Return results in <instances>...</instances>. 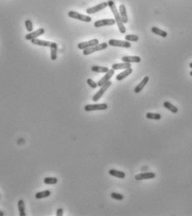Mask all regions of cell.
Returning a JSON list of instances; mask_svg holds the SVG:
<instances>
[{"mask_svg": "<svg viewBox=\"0 0 192 216\" xmlns=\"http://www.w3.org/2000/svg\"><path fill=\"white\" fill-rule=\"evenodd\" d=\"M152 32L153 33H155L156 35H158L161 37H167V32L164 30H161L160 28H158L157 27H153L152 28Z\"/></svg>", "mask_w": 192, "mask_h": 216, "instance_id": "obj_21", "label": "cell"}, {"mask_svg": "<svg viewBox=\"0 0 192 216\" xmlns=\"http://www.w3.org/2000/svg\"><path fill=\"white\" fill-rule=\"evenodd\" d=\"M87 84L90 86V87L92 88H96L98 87L97 83H95V81L90 79V78H88V79H87Z\"/></svg>", "mask_w": 192, "mask_h": 216, "instance_id": "obj_31", "label": "cell"}, {"mask_svg": "<svg viewBox=\"0 0 192 216\" xmlns=\"http://www.w3.org/2000/svg\"><path fill=\"white\" fill-rule=\"evenodd\" d=\"M156 177V174L153 172H145V173L137 174L135 176L136 180H143L153 179Z\"/></svg>", "mask_w": 192, "mask_h": 216, "instance_id": "obj_12", "label": "cell"}, {"mask_svg": "<svg viewBox=\"0 0 192 216\" xmlns=\"http://www.w3.org/2000/svg\"><path fill=\"white\" fill-rule=\"evenodd\" d=\"M18 206L19 215L20 216H26V212H25V203L22 200H20L18 203Z\"/></svg>", "mask_w": 192, "mask_h": 216, "instance_id": "obj_25", "label": "cell"}, {"mask_svg": "<svg viewBox=\"0 0 192 216\" xmlns=\"http://www.w3.org/2000/svg\"><path fill=\"white\" fill-rule=\"evenodd\" d=\"M25 27H26V29L27 32H32V29H33V24H32V21L29 20V19L26 20V21H25Z\"/></svg>", "mask_w": 192, "mask_h": 216, "instance_id": "obj_29", "label": "cell"}, {"mask_svg": "<svg viewBox=\"0 0 192 216\" xmlns=\"http://www.w3.org/2000/svg\"><path fill=\"white\" fill-rule=\"evenodd\" d=\"M51 48V59L52 61H55L57 58V51L58 45L56 43H51L50 46Z\"/></svg>", "mask_w": 192, "mask_h": 216, "instance_id": "obj_15", "label": "cell"}, {"mask_svg": "<svg viewBox=\"0 0 192 216\" xmlns=\"http://www.w3.org/2000/svg\"><path fill=\"white\" fill-rule=\"evenodd\" d=\"M108 7H109V8L112 11L113 16H114V19H115L116 23L119 27V32L120 33H125L126 32V28L124 27V23H123L121 19V17H120V14H119V12L118 11L117 8H116L115 3L113 2V0H108Z\"/></svg>", "mask_w": 192, "mask_h": 216, "instance_id": "obj_1", "label": "cell"}, {"mask_svg": "<svg viewBox=\"0 0 192 216\" xmlns=\"http://www.w3.org/2000/svg\"><path fill=\"white\" fill-rule=\"evenodd\" d=\"M139 39V37L135 34H129L125 36V40L128 42H137Z\"/></svg>", "mask_w": 192, "mask_h": 216, "instance_id": "obj_27", "label": "cell"}, {"mask_svg": "<svg viewBox=\"0 0 192 216\" xmlns=\"http://www.w3.org/2000/svg\"><path fill=\"white\" fill-rule=\"evenodd\" d=\"M148 81H149V78L147 77V76H146L142 80V82L138 84V85L136 87L134 88V92L135 93H139L140 91H142V89L144 88V87L147 84V83H148Z\"/></svg>", "mask_w": 192, "mask_h": 216, "instance_id": "obj_17", "label": "cell"}, {"mask_svg": "<svg viewBox=\"0 0 192 216\" xmlns=\"http://www.w3.org/2000/svg\"><path fill=\"white\" fill-rule=\"evenodd\" d=\"M68 16L71 19H76V20H79V21L85 22V23H90L92 21V19H91L90 16L80 14V13H77L76 11H69Z\"/></svg>", "mask_w": 192, "mask_h": 216, "instance_id": "obj_3", "label": "cell"}, {"mask_svg": "<svg viewBox=\"0 0 192 216\" xmlns=\"http://www.w3.org/2000/svg\"><path fill=\"white\" fill-rule=\"evenodd\" d=\"M111 85H112V83H111L110 81H108V82H107L106 83H104V85L101 86L100 90H99V91H98L95 95H94V96H93V98H92L93 101H99V100L102 97L103 95L104 94V92L108 90V87H109Z\"/></svg>", "mask_w": 192, "mask_h": 216, "instance_id": "obj_4", "label": "cell"}, {"mask_svg": "<svg viewBox=\"0 0 192 216\" xmlns=\"http://www.w3.org/2000/svg\"><path fill=\"white\" fill-rule=\"evenodd\" d=\"M108 108V105L106 103H102V104H90L86 105L84 107V111L85 112H93V111H103Z\"/></svg>", "mask_w": 192, "mask_h": 216, "instance_id": "obj_7", "label": "cell"}, {"mask_svg": "<svg viewBox=\"0 0 192 216\" xmlns=\"http://www.w3.org/2000/svg\"><path fill=\"white\" fill-rule=\"evenodd\" d=\"M50 195V190H44V191H41V192L37 193V194L35 195V198H36L37 200H41V199H43V198L49 197Z\"/></svg>", "mask_w": 192, "mask_h": 216, "instance_id": "obj_23", "label": "cell"}, {"mask_svg": "<svg viewBox=\"0 0 192 216\" xmlns=\"http://www.w3.org/2000/svg\"><path fill=\"white\" fill-rule=\"evenodd\" d=\"M44 33H45V29H44V28H39V29H37V31H34V32H30V33H28V34H27L26 36H25V38H26V40L32 41L33 40V39L37 38L39 36H42V35H43Z\"/></svg>", "mask_w": 192, "mask_h": 216, "instance_id": "obj_10", "label": "cell"}, {"mask_svg": "<svg viewBox=\"0 0 192 216\" xmlns=\"http://www.w3.org/2000/svg\"><path fill=\"white\" fill-rule=\"evenodd\" d=\"M116 23L115 19H100L95 22L94 26L95 28H101L105 27V26H112Z\"/></svg>", "mask_w": 192, "mask_h": 216, "instance_id": "obj_6", "label": "cell"}, {"mask_svg": "<svg viewBox=\"0 0 192 216\" xmlns=\"http://www.w3.org/2000/svg\"><path fill=\"white\" fill-rule=\"evenodd\" d=\"M146 117L149 120H160L161 118V115L160 113H153V112H148L146 115Z\"/></svg>", "mask_w": 192, "mask_h": 216, "instance_id": "obj_26", "label": "cell"}, {"mask_svg": "<svg viewBox=\"0 0 192 216\" xmlns=\"http://www.w3.org/2000/svg\"><path fill=\"white\" fill-rule=\"evenodd\" d=\"M119 14L121 17L122 21L124 23H127L129 22V19H128V14H127L126 7L124 4H121L119 6Z\"/></svg>", "mask_w": 192, "mask_h": 216, "instance_id": "obj_14", "label": "cell"}, {"mask_svg": "<svg viewBox=\"0 0 192 216\" xmlns=\"http://www.w3.org/2000/svg\"><path fill=\"white\" fill-rule=\"evenodd\" d=\"M108 44L107 43H99L97 45L94 46V47H91V48H86L83 50V54L84 56H87V55H90V54H92L95 52H99V51L104 50L106 48H108Z\"/></svg>", "mask_w": 192, "mask_h": 216, "instance_id": "obj_2", "label": "cell"}, {"mask_svg": "<svg viewBox=\"0 0 192 216\" xmlns=\"http://www.w3.org/2000/svg\"><path fill=\"white\" fill-rule=\"evenodd\" d=\"M113 74H114V70L113 69L108 70V72L105 73V75H104V77H103V78L97 83L98 87H101V86L104 85V83L108 82V81L110 80V78L113 77Z\"/></svg>", "mask_w": 192, "mask_h": 216, "instance_id": "obj_11", "label": "cell"}, {"mask_svg": "<svg viewBox=\"0 0 192 216\" xmlns=\"http://www.w3.org/2000/svg\"><path fill=\"white\" fill-rule=\"evenodd\" d=\"M43 181L47 184H55L58 182V180L55 177H47Z\"/></svg>", "mask_w": 192, "mask_h": 216, "instance_id": "obj_28", "label": "cell"}, {"mask_svg": "<svg viewBox=\"0 0 192 216\" xmlns=\"http://www.w3.org/2000/svg\"><path fill=\"white\" fill-rule=\"evenodd\" d=\"M111 197L113 198V200H124V195L119 194V193H116V192H113L111 193Z\"/></svg>", "mask_w": 192, "mask_h": 216, "instance_id": "obj_30", "label": "cell"}, {"mask_svg": "<svg viewBox=\"0 0 192 216\" xmlns=\"http://www.w3.org/2000/svg\"><path fill=\"white\" fill-rule=\"evenodd\" d=\"M108 45L112 46V47H118V48H129L131 47L130 42L123 40H117V39H110V40H108Z\"/></svg>", "mask_w": 192, "mask_h": 216, "instance_id": "obj_5", "label": "cell"}, {"mask_svg": "<svg viewBox=\"0 0 192 216\" xmlns=\"http://www.w3.org/2000/svg\"><path fill=\"white\" fill-rule=\"evenodd\" d=\"M163 107L167 110H169L170 112H173V113H177L178 112V108L175 107L173 104H171V102H169V101H165L163 103Z\"/></svg>", "mask_w": 192, "mask_h": 216, "instance_id": "obj_22", "label": "cell"}, {"mask_svg": "<svg viewBox=\"0 0 192 216\" xmlns=\"http://www.w3.org/2000/svg\"><path fill=\"white\" fill-rule=\"evenodd\" d=\"M106 7H108V2H104V3H101L98 5H95L94 7H91V8H89L86 9V14H96L98 12L104 9Z\"/></svg>", "mask_w": 192, "mask_h": 216, "instance_id": "obj_8", "label": "cell"}, {"mask_svg": "<svg viewBox=\"0 0 192 216\" xmlns=\"http://www.w3.org/2000/svg\"><path fill=\"white\" fill-rule=\"evenodd\" d=\"M108 174L110 176L119 178V179H124V178H125V176H126L124 172L120 171H117V170H110V171H108Z\"/></svg>", "mask_w": 192, "mask_h": 216, "instance_id": "obj_20", "label": "cell"}, {"mask_svg": "<svg viewBox=\"0 0 192 216\" xmlns=\"http://www.w3.org/2000/svg\"><path fill=\"white\" fill-rule=\"evenodd\" d=\"M31 42H32V44H34V45L42 46V47H46V48H47V47L50 48L51 44V42L45 41V40H41V39H38V38L33 39V40H32Z\"/></svg>", "mask_w": 192, "mask_h": 216, "instance_id": "obj_19", "label": "cell"}, {"mask_svg": "<svg viewBox=\"0 0 192 216\" xmlns=\"http://www.w3.org/2000/svg\"><path fill=\"white\" fill-rule=\"evenodd\" d=\"M132 72H133V69H132V67H130V68H128V69H125L124 72H120V73H119V74L116 76V80L117 81L124 80V78H126L127 77H129V75L131 74Z\"/></svg>", "mask_w": 192, "mask_h": 216, "instance_id": "obj_16", "label": "cell"}, {"mask_svg": "<svg viewBox=\"0 0 192 216\" xmlns=\"http://www.w3.org/2000/svg\"><path fill=\"white\" fill-rule=\"evenodd\" d=\"M107 67H100V66H93L91 67V71L94 72H100V73H106L108 71Z\"/></svg>", "mask_w": 192, "mask_h": 216, "instance_id": "obj_24", "label": "cell"}, {"mask_svg": "<svg viewBox=\"0 0 192 216\" xmlns=\"http://www.w3.org/2000/svg\"><path fill=\"white\" fill-rule=\"evenodd\" d=\"M131 67V63L128 62H123V63H115L112 65V69L116 71V70H121V69H128Z\"/></svg>", "mask_w": 192, "mask_h": 216, "instance_id": "obj_18", "label": "cell"}, {"mask_svg": "<svg viewBox=\"0 0 192 216\" xmlns=\"http://www.w3.org/2000/svg\"><path fill=\"white\" fill-rule=\"evenodd\" d=\"M190 76H191V77H192V71L190 72Z\"/></svg>", "mask_w": 192, "mask_h": 216, "instance_id": "obj_35", "label": "cell"}, {"mask_svg": "<svg viewBox=\"0 0 192 216\" xmlns=\"http://www.w3.org/2000/svg\"><path fill=\"white\" fill-rule=\"evenodd\" d=\"M190 68L192 69V62H190Z\"/></svg>", "mask_w": 192, "mask_h": 216, "instance_id": "obj_34", "label": "cell"}, {"mask_svg": "<svg viewBox=\"0 0 192 216\" xmlns=\"http://www.w3.org/2000/svg\"><path fill=\"white\" fill-rule=\"evenodd\" d=\"M4 215V213H3V211H0V216H3Z\"/></svg>", "mask_w": 192, "mask_h": 216, "instance_id": "obj_33", "label": "cell"}, {"mask_svg": "<svg viewBox=\"0 0 192 216\" xmlns=\"http://www.w3.org/2000/svg\"><path fill=\"white\" fill-rule=\"evenodd\" d=\"M122 61L128 63H139L141 61V57L139 56H124L122 57Z\"/></svg>", "mask_w": 192, "mask_h": 216, "instance_id": "obj_13", "label": "cell"}, {"mask_svg": "<svg viewBox=\"0 0 192 216\" xmlns=\"http://www.w3.org/2000/svg\"><path fill=\"white\" fill-rule=\"evenodd\" d=\"M97 44H99V40L96 39V38H95V39L87 41V42L80 43L79 44L77 45V47H78V48L80 49V50H84V49H86V48H91V47H94V46L97 45Z\"/></svg>", "mask_w": 192, "mask_h": 216, "instance_id": "obj_9", "label": "cell"}, {"mask_svg": "<svg viewBox=\"0 0 192 216\" xmlns=\"http://www.w3.org/2000/svg\"><path fill=\"white\" fill-rule=\"evenodd\" d=\"M63 215V209H58L56 210V216H62Z\"/></svg>", "mask_w": 192, "mask_h": 216, "instance_id": "obj_32", "label": "cell"}]
</instances>
